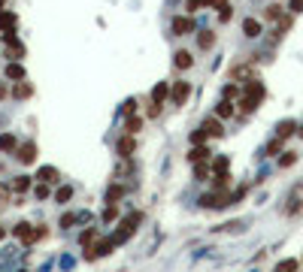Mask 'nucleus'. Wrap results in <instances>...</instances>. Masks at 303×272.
<instances>
[{
  "label": "nucleus",
  "mask_w": 303,
  "mask_h": 272,
  "mask_svg": "<svg viewBox=\"0 0 303 272\" xmlns=\"http://www.w3.org/2000/svg\"><path fill=\"white\" fill-rule=\"evenodd\" d=\"M227 167H230V160L221 154V157H216V160H212V170H216V173H227Z\"/></svg>",
  "instance_id": "nucleus-29"
},
{
  "label": "nucleus",
  "mask_w": 303,
  "mask_h": 272,
  "mask_svg": "<svg viewBox=\"0 0 303 272\" xmlns=\"http://www.w3.org/2000/svg\"><path fill=\"white\" fill-rule=\"evenodd\" d=\"M70 197H73V188H58V194H55V199H58V203H67Z\"/></svg>",
  "instance_id": "nucleus-31"
},
{
  "label": "nucleus",
  "mask_w": 303,
  "mask_h": 272,
  "mask_svg": "<svg viewBox=\"0 0 303 272\" xmlns=\"http://www.w3.org/2000/svg\"><path fill=\"white\" fill-rule=\"evenodd\" d=\"M212 6H219V9H224V6H227V0H212Z\"/></svg>",
  "instance_id": "nucleus-43"
},
{
  "label": "nucleus",
  "mask_w": 303,
  "mask_h": 272,
  "mask_svg": "<svg viewBox=\"0 0 303 272\" xmlns=\"http://www.w3.org/2000/svg\"><path fill=\"white\" fill-rule=\"evenodd\" d=\"M297 133H300V136H303V127H300V130H297Z\"/></svg>",
  "instance_id": "nucleus-46"
},
{
  "label": "nucleus",
  "mask_w": 303,
  "mask_h": 272,
  "mask_svg": "<svg viewBox=\"0 0 303 272\" xmlns=\"http://www.w3.org/2000/svg\"><path fill=\"white\" fill-rule=\"evenodd\" d=\"M209 148H206V145H194V148H191V154H188V160L191 163H200V160H209Z\"/></svg>",
  "instance_id": "nucleus-14"
},
{
  "label": "nucleus",
  "mask_w": 303,
  "mask_h": 272,
  "mask_svg": "<svg viewBox=\"0 0 303 272\" xmlns=\"http://www.w3.org/2000/svg\"><path fill=\"white\" fill-rule=\"evenodd\" d=\"M203 127L209 130V136L212 139H221L224 136V127H221V118H209V121H203Z\"/></svg>",
  "instance_id": "nucleus-10"
},
{
  "label": "nucleus",
  "mask_w": 303,
  "mask_h": 272,
  "mask_svg": "<svg viewBox=\"0 0 303 272\" xmlns=\"http://www.w3.org/2000/svg\"><path fill=\"white\" fill-rule=\"evenodd\" d=\"M134 148H137V139H134V133L121 136V139H118V145H115L118 157H131V154H134Z\"/></svg>",
  "instance_id": "nucleus-4"
},
{
  "label": "nucleus",
  "mask_w": 303,
  "mask_h": 272,
  "mask_svg": "<svg viewBox=\"0 0 303 272\" xmlns=\"http://www.w3.org/2000/svg\"><path fill=\"white\" fill-rule=\"evenodd\" d=\"M12 233H15V236H22V239H25L28 245H33V242H37V233L30 230V224H28V221H22V224H15V227H12Z\"/></svg>",
  "instance_id": "nucleus-8"
},
{
  "label": "nucleus",
  "mask_w": 303,
  "mask_h": 272,
  "mask_svg": "<svg viewBox=\"0 0 303 272\" xmlns=\"http://www.w3.org/2000/svg\"><path fill=\"white\" fill-rule=\"evenodd\" d=\"M173 64H176V70H188V67L194 64L191 51H185V49H182V51H176V54H173Z\"/></svg>",
  "instance_id": "nucleus-11"
},
{
  "label": "nucleus",
  "mask_w": 303,
  "mask_h": 272,
  "mask_svg": "<svg viewBox=\"0 0 303 272\" xmlns=\"http://www.w3.org/2000/svg\"><path fill=\"white\" fill-rule=\"evenodd\" d=\"M6 79H9V82H22V79H25V67H22V64H9V67H6Z\"/></svg>",
  "instance_id": "nucleus-18"
},
{
  "label": "nucleus",
  "mask_w": 303,
  "mask_h": 272,
  "mask_svg": "<svg viewBox=\"0 0 303 272\" xmlns=\"http://www.w3.org/2000/svg\"><path fill=\"white\" fill-rule=\"evenodd\" d=\"M237 94H240V88H237V85H227V88H224V97H227V100H234Z\"/></svg>",
  "instance_id": "nucleus-38"
},
{
  "label": "nucleus",
  "mask_w": 303,
  "mask_h": 272,
  "mask_svg": "<svg viewBox=\"0 0 303 272\" xmlns=\"http://www.w3.org/2000/svg\"><path fill=\"white\" fill-rule=\"evenodd\" d=\"M73 221H76V215H64V218H61V227H70Z\"/></svg>",
  "instance_id": "nucleus-41"
},
{
  "label": "nucleus",
  "mask_w": 303,
  "mask_h": 272,
  "mask_svg": "<svg viewBox=\"0 0 303 272\" xmlns=\"http://www.w3.org/2000/svg\"><path fill=\"white\" fill-rule=\"evenodd\" d=\"M37 197L43 199V197H49V188H46V181H43V185H37Z\"/></svg>",
  "instance_id": "nucleus-42"
},
{
  "label": "nucleus",
  "mask_w": 303,
  "mask_h": 272,
  "mask_svg": "<svg viewBox=\"0 0 303 272\" xmlns=\"http://www.w3.org/2000/svg\"><path fill=\"white\" fill-rule=\"evenodd\" d=\"M243 33L252 36V40L261 36V22H258V18H246V22H243Z\"/></svg>",
  "instance_id": "nucleus-13"
},
{
  "label": "nucleus",
  "mask_w": 303,
  "mask_h": 272,
  "mask_svg": "<svg viewBox=\"0 0 303 272\" xmlns=\"http://www.w3.org/2000/svg\"><path fill=\"white\" fill-rule=\"evenodd\" d=\"M142 221V215L137 212V215H131V218H124V221H121V227L115 230V236H112V239H115V245H121V242H128L131 239V236H134V230H137V224Z\"/></svg>",
  "instance_id": "nucleus-1"
},
{
  "label": "nucleus",
  "mask_w": 303,
  "mask_h": 272,
  "mask_svg": "<svg viewBox=\"0 0 303 272\" xmlns=\"http://www.w3.org/2000/svg\"><path fill=\"white\" fill-rule=\"evenodd\" d=\"M224 203H230V194H203L200 197V206H206V209H221Z\"/></svg>",
  "instance_id": "nucleus-3"
},
{
  "label": "nucleus",
  "mask_w": 303,
  "mask_h": 272,
  "mask_svg": "<svg viewBox=\"0 0 303 272\" xmlns=\"http://www.w3.org/2000/svg\"><path fill=\"white\" fill-rule=\"evenodd\" d=\"M0 12H3V0H0Z\"/></svg>",
  "instance_id": "nucleus-45"
},
{
  "label": "nucleus",
  "mask_w": 303,
  "mask_h": 272,
  "mask_svg": "<svg viewBox=\"0 0 303 272\" xmlns=\"http://www.w3.org/2000/svg\"><path fill=\"white\" fill-rule=\"evenodd\" d=\"M115 218H118V209H115V206H106V209H103V221H106V224L115 221Z\"/></svg>",
  "instance_id": "nucleus-32"
},
{
  "label": "nucleus",
  "mask_w": 303,
  "mask_h": 272,
  "mask_svg": "<svg viewBox=\"0 0 303 272\" xmlns=\"http://www.w3.org/2000/svg\"><path fill=\"white\" fill-rule=\"evenodd\" d=\"M112 248H115V239H103L94 251H97V257H106V254H112Z\"/></svg>",
  "instance_id": "nucleus-24"
},
{
  "label": "nucleus",
  "mask_w": 303,
  "mask_h": 272,
  "mask_svg": "<svg viewBox=\"0 0 303 272\" xmlns=\"http://www.w3.org/2000/svg\"><path fill=\"white\" fill-rule=\"evenodd\" d=\"M30 94H33V85H30V82L22 79V82L12 85V97H15V100H25V97H30Z\"/></svg>",
  "instance_id": "nucleus-9"
},
{
  "label": "nucleus",
  "mask_w": 303,
  "mask_h": 272,
  "mask_svg": "<svg viewBox=\"0 0 303 272\" xmlns=\"http://www.w3.org/2000/svg\"><path fill=\"white\" fill-rule=\"evenodd\" d=\"M170 97H173L176 106H182V103L191 97V82H176V85L170 88Z\"/></svg>",
  "instance_id": "nucleus-2"
},
{
  "label": "nucleus",
  "mask_w": 303,
  "mask_h": 272,
  "mask_svg": "<svg viewBox=\"0 0 303 272\" xmlns=\"http://www.w3.org/2000/svg\"><path fill=\"white\" fill-rule=\"evenodd\" d=\"M197 43H200V49H212V43H216V33H212V30H203V33L197 36Z\"/></svg>",
  "instance_id": "nucleus-26"
},
{
  "label": "nucleus",
  "mask_w": 303,
  "mask_h": 272,
  "mask_svg": "<svg viewBox=\"0 0 303 272\" xmlns=\"http://www.w3.org/2000/svg\"><path fill=\"white\" fill-rule=\"evenodd\" d=\"M94 236H97L94 230H85V233H82V248H88V245H91V242H94Z\"/></svg>",
  "instance_id": "nucleus-37"
},
{
  "label": "nucleus",
  "mask_w": 303,
  "mask_h": 272,
  "mask_svg": "<svg viewBox=\"0 0 303 272\" xmlns=\"http://www.w3.org/2000/svg\"><path fill=\"white\" fill-rule=\"evenodd\" d=\"M139 127H142V118H137V115H128V118H124V130H128V133H137Z\"/></svg>",
  "instance_id": "nucleus-23"
},
{
  "label": "nucleus",
  "mask_w": 303,
  "mask_h": 272,
  "mask_svg": "<svg viewBox=\"0 0 303 272\" xmlns=\"http://www.w3.org/2000/svg\"><path fill=\"white\" fill-rule=\"evenodd\" d=\"M121 112H124V115H131V112H137V97H131V100H124V106H121Z\"/></svg>",
  "instance_id": "nucleus-36"
},
{
  "label": "nucleus",
  "mask_w": 303,
  "mask_h": 272,
  "mask_svg": "<svg viewBox=\"0 0 303 272\" xmlns=\"http://www.w3.org/2000/svg\"><path fill=\"white\" fill-rule=\"evenodd\" d=\"M230 79H255V67H234L230 70Z\"/></svg>",
  "instance_id": "nucleus-15"
},
{
  "label": "nucleus",
  "mask_w": 303,
  "mask_h": 272,
  "mask_svg": "<svg viewBox=\"0 0 303 272\" xmlns=\"http://www.w3.org/2000/svg\"><path fill=\"white\" fill-rule=\"evenodd\" d=\"M124 194H128V191H124L121 185H112V188H106V203H115V199H121Z\"/></svg>",
  "instance_id": "nucleus-21"
},
{
  "label": "nucleus",
  "mask_w": 303,
  "mask_h": 272,
  "mask_svg": "<svg viewBox=\"0 0 303 272\" xmlns=\"http://www.w3.org/2000/svg\"><path fill=\"white\" fill-rule=\"evenodd\" d=\"M19 160H22V163H33V160H37V142L19 145Z\"/></svg>",
  "instance_id": "nucleus-7"
},
{
  "label": "nucleus",
  "mask_w": 303,
  "mask_h": 272,
  "mask_svg": "<svg viewBox=\"0 0 303 272\" xmlns=\"http://www.w3.org/2000/svg\"><path fill=\"white\" fill-rule=\"evenodd\" d=\"M216 115H219V118H230V115H234V106H230V100H227V97L216 106Z\"/></svg>",
  "instance_id": "nucleus-20"
},
{
  "label": "nucleus",
  "mask_w": 303,
  "mask_h": 272,
  "mask_svg": "<svg viewBox=\"0 0 303 272\" xmlns=\"http://www.w3.org/2000/svg\"><path fill=\"white\" fill-rule=\"evenodd\" d=\"M3 236H6V230H3V227H0V239H3Z\"/></svg>",
  "instance_id": "nucleus-44"
},
{
  "label": "nucleus",
  "mask_w": 303,
  "mask_h": 272,
  "mask_svg": "<svg viewBox=\"0 0 303 272\" xmlns=\"http://www.w3.org/2000/svg\"><path fill=\"white\" fill-rule=\"evenodd\" d=\"M282 142H285V139H279V136H276L270 145H267V154H279V151H282Z\"/></svg>",
  "instance_id": "nucleus-34"
},
{
  "label": "nucleus",
  "mask_w": 303,
  "mask_h": 272,
  "mask_svg": "<svg viewBox=\"0 0 303 272\" xmlns=\"http://www.w3.org/2000/svg\"><path fill=\"white\" fill-rule=\"evenodd\" d=\"M300 269V260H282L276 263V272H297Z\"/></svg>",
  "instance_id": "nucleus-25"
},
{
  "label": "nucleus",
  "mask_w": 303,
  "mask_h": 272,
  "mask_svg": "<svg viewBox=\"0 0 303 272\" xmlns=\"http://www.w3.org/2000/svg\"><path fill=\"white\" fill-rule=\"evenodd\" d=\"M264 15L270 18V22H276V18L282 15V6H279V3H270V6H267V12H264Z\"/></svg>",
  "instance_id": "nucleus-30"
},
{
  "label": "nucleus",
  "mask_w": 303,
  "mask_h": 272,
  "mask_svg": "<svg viewBox=\"0 0 303 272\" xmlns=\"http://www.w3.org/2000/svg\"><path fill=\"white\" fill-rule=\"evenodd\" d=\"M288 9H291L294 15H300V12H303V0H291V3H288Z\"/></svg>",
  "instance_id": "nucleus-39"
},
{
  "label": "nucleus",
  "mask_w": 303,
  "mask_h": 272,
  "mask_svg": "<svg viewBox=\"0 0 303 272\" xmlns=\"http://www.w3.org/2000/svg\"><path fill=\"white\" fill-rule=\"evenodd\" d=\"M209 175V160H200V163H194V178L197 181H203Z\"/></svg>",
  "instance_id": "nucleus-22"
},
{
  "label": "nucleus",
  "mask_w": 303,
  "mask_h": 272,
  "mask_svg": "<svg viewBox=\"0 0 303 272\" xmlns=\"http://www.w3.org/2000/svg\"><path fill=\"white\" fill-rule=\"evenodd\" d=\"M167 94H170V85H167V82H158V85L152 88V106L161 109V103L167 100Z\"/></svg>",
  "instance_id": "nucleus-6"
},
{
  "label": "nucleus",
  "mask_w": 303,
  "mask_h": 272,
  "mask_svg": "<svg viewBox=\"0 0 303 272\" xmlns=\"http://www.w3.org/2000/svg\"><path fill=\"white\" fill-rule=\"evenodd\" d=\"M12 199V188H6V185H0V206H6Z\"/></svg>",
  "instance_id": "nucleus-33"
},
{
  "label": "nucleus",
  "mask_w": 303,
  "mask_h": 272,
  "mask_svg": "<svg viewBox=\"0 0 303 272\" xmlns=\"http://www.w3.org/2000/svg\"><path fill=\"white\" fill-rule=\"evenodd\" d=\"M230 18H234V9L224 6V9H221V15H219V22H230Z\"/></svg>",
  "instance_id": "nucleus-40"
},
{
  "label": "nucleus",
  "mask_w": 303,
  "mask_h": 272,
  "mask_svg": "<svg viewBox=\"0 0 303 272\" xmlns=\"http://www.w3.org/2000/svg\"><path fill=\"white\" fill-rule=\"evenodd\" d=\"M28 188H30V178H28V175H19V178L12 181V191H19V194L28 191Z\"/></svg>",
  "instance_id": "nucleus-28"
},
{
  "label": "nucleus",
  "mask_w": 303,
  "mask_h": 272,
  "mask_svg": "<svg viewBox=\"0 0 303 272\" xmlns=\"http://www.w3.org/2000/svg\"><path fill=\"white\" fill-rule=\"evenodd\" d=\"M15 148H19V142H15L12 133H3V136H0V151H15Z\"/></svg>",
  "instance_id": "nucleus-19"
},
{
  "label": "nucleus",
  "mask_w": 303,
  "mask_h": 272,
  "mask_svg": "<svg viewBox=\"0 0 303 272\" xmlns=\"http://www.w3.org/2000/svg\"><path fill=\"white\" fill-rule=\"evenodd\" d=\"M294 163H297V151H285V154H282V160H279V167H282V170H288V167H294Z\"/></svg>",
  "instance_id": "nucleus-27"
},
{
  "label": "nucleus",
  "mask_w": 303,
  "mask_h": 272,
  "mask_svg": "<svg viewBox=\"0 0 303 272\" xmlns=\"http://www.w3.org/2000/svg\"><path fill=\"white\" fill-rule=\"evenodd\" d=\"M191 30H194V22H191L188 15H176V18H173V33H176V36H185V33H191Z\"/></svg>",
  "instance_id": "nucleus-5"
},
{
  "label": "nucleus",
  "mask_w": 303,
  "mask_h": 272,
  "mask_svg": "<svg viewBox=\"0 0 303 272\" xmlns=\"http://www.w3.org/2000/svg\"><path fill=\"white\" fill-rule=\"evenodd\" d=\"M15 25H19L15 12H0V30H15Z\"/></svg>",
  "instance_id": "nucleus-16"
},
{
  "label": "nucleus",
  "mask_w": 303,
  "mask_h": 272,
  "mask_svg": "<svg viewBox=\"0 0 303 272\" xmlns=\"http://www.w3.org/2000/svg\"><path fill=\"white\" fill-rule=\"evenodd\" d=\"M212 181H216V188H227L230 175H227V173H216V178H212Z\"/></svg>",
  "instance_id": "nucleus-35"
},
{
  "label": "nucleus",
  "mask_w": 303,
  "mask_h": 272,
  "mask_svg": "<svg viewBox=\"0 0 303 272\" xmlns=\"http://www.w3.org/2000/svg\"><path fill=\"white\" fill-rule=\"evenodd\" d=\"M37 178L49 185V181H58V178H61V173H58L55 167H40V170H37Z\"/></svg>",
  "instance_id": "nucleus-12"
},
{
  "label": "nucleus",
  "mask_w": 303,
  "mask_h": 272,
  "mask_svg": "<svg viewBox=\"0 0 303 272\" xmlns=\"http://www.w3.org/2000/svg\"><path fill=\"white\" fill-rule=\"evenodd\" d=\"M294 130H297V124H294V121L288 118V121H282V124L276 127V136H279V139H288V136H291Z\"/></svg>",
  "instance_id": "nucleus-17"
}]
</instances>
